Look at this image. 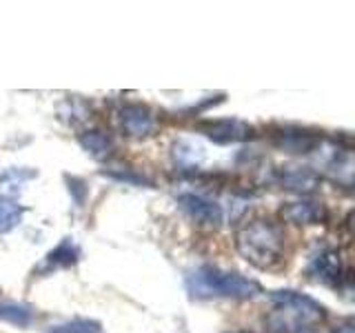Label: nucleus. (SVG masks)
I'll return each instance as SVG.
<instances>
[{"label":"nucleus","mask_w":355,"mask_h":333,"mask_svg":"<svg viewBox=\"0 0 355 333\" xmlns=\"http://www.w3.org/2000/svg\"><path fill=\"white\" fill-rule=\"evenodd\" d=\"M236 249L255 269H280L284 264V231L269 218L249 220L236 231Z\"/></svg>","instance_id":"nucleus-1"},{"label":"nucleus","mask_w":355,"mask_h":333,"mask_svg":"<svg viewBox=\"0 0 355 333\" xmlns=\"http://www.w3.org/2000/svg\"><path fill=\"white\" fill-rule=\"evenodd\" d=\"M273 311L264 318L269 333H309L327 318V309L318 300L297 291H273Z\"/></svg>","instance_id":"nucleus-2"},{"label":"nucleus","mask_w":355,"mask_h":333,"mask_svg":"<svg viewBox=\"0 0 355 333\" xmlns=\"http://www.w3.org/2000/svg\"><path fill=\"white\" fill-rule=\"evenodd\" d=\"M187 291L196 300L211 298H231V300H247L262 293V287L249 280L247 275L220 269L214 264H202L196 271L187 275Z\"/></svg>","instance_id":"nucleus-3"},{"label":"nucleus","mask_w":355,"mask_h":333,"mask_svg":"<svg viewBox=\"0 0 355 333\" xmlns=\"http://www.w3.org/2000/svg\"><path fill=\"white\" fill-rule=\"evenodd\" d=\"M271 142L275 144L277 149H282L286 153L306 155V153L320 151L322 131L309 129V127H295V125L275 127L271 131Z\"/></svg>","instance_id":"nucleus-4"},{"label":"nucleus","mask_w":355,"mask_h":333,"mask_svg":"<svg viewBox=\"0 0 355 333\" xmlns=\"http://www.w3.org/2000/svg\"><path fill=\"white\" fill-rule=\"evenodd\" d=\"M120 131L129 138H149L155 131V114L144 103H122L116 111Z\"/></svg>","instance_id":"nucleus-5"},{"label":"nucleus","mask_w":355,"mask_h":333,"mask_svg":"<svg viewBox=\"0 0 355 333\" xmlns=\"http://www.w3.org/2000/svg\"><path fill=\"white\" fill-rule=\"evenodd\" d=\"M309 275L333 289H340L342 282L351 280L349 271L342 264V255L338 249H322L320 253H315L309 262Z\"/></svg>","instance_id":"nucleus-6"},{"label":"nucleus","mask_w":355,"mask_h":333,"mask_svg":"<svg viewBox=\"0 0 355 333\" xmlns=\"http://www.w3.org/2000/svg\"><path fill=\"white\" fill-rule=\"evenodd\" d=\"M178 205L184 211V216L196 222L198 227H207V229H218L225 220V214H222V207L214 200L205 198L202 194H180L178 196Z\"/></svg>","instance_id":"nucleus-7"},{"label":"nucleus","mask_w":355,"mask_h":333,"mask_svg":"<svg viewBox=\"0 0 355 333\" xmlns=\"http://www.w3.org/2000/svg\"><path fill=\"white\" fill-rule=\"evenodd\" d=\"M198 131L205 133L209 140L216 144H231V142H242L255 136V129L249 122L238 120V118H220V120H202L198 125Z\"/></svg>","instance_id":"nucleus-8"},{"label":"nucleus","mask_w":355,"mask_h":333,"mask_svg":"<svg viewBox=\"0 0 355 333\" xmlns=\"http://www.w3.org/2000/svg\"><path fill=\"white\" fill-rule=\"evenodd\" d=\"M280 218L288 225H297V227H311V225H322L329 218V211L324 203H318V200H295V203H284L280 207Z\"/></svg>","instance_id":"nucleus-9"},{"label":"nucleus","mask_w":355,"mask_h":333,"mask_svg":"<svg viewBox=\"0 0 355 333\" xmlns=\"http://www.w3.org/2000/svg\"><path fill=\"white\" fill-rule=\"evenodd\" d=\"M275 180L280 182V187L286 189V191L309 196L320 187V173L311 169V166L286 164L275 171Z\"/></svg>","instance_id":"nucleus-10"},{"label":"nucleus","mask_w":355,"mask_h":333,"mask_svg":"<svg viewBox=\"0 0 355 333\" xmlns=\"http://www.w3.org/2000/svg\"><path fill=\"white\" fill-rule=\"evenodd\" d=\"M78 142H80V147L89 155H92V158H96V160H107L116 151L114 138H111L109 133L103 131V129H87V131H83L80 136H78Z\"/></svg>","instance_id":"nucleus-11"},{"label":"nucleus","mask_w":355,"mask_h":333,"mask_svg":"<svg viewBox=\"0 0 355 333\" xmlns=\"http://www.w3.org/2000/svg\"><path fill=\"white\" fill-rule=\"evenodd\" d=\"M80 258V251H78L76 242L71 238H64L58 247H55L47 258H44L42 271H51V269H64V266H71Z\"/></svg>","instance_id":"nucleus-12"},{"label":"nucleus","mask_w":355,"mask_h":333,"mask_svg":"<svg viewBox=\"0 0 355 333\" xmlns=\"http://www.w3.org/2000/svg\"><path fill=\"white\" fill-rule=\"evenodd\" d=\"M0 320L16 327H27L33 320V309L14 300H0Z\"/></svg>","instance_id":"nucleus-13"},{"label":"nucleus","mask_w":355,"mask_h":333,"mask_svg":"<svg viewBox=\"0 0 355 333\" xmlns=\"http://www.w3.org/2000/svg\"><path fill=\"white\" fill-rule=\"evenodd\" d=\"M173 158L178 164H182V166H196V164L202 162L205 151L200 144H196L191 140H180V142L173 144Z\"/></svg>","instance_id":"nucleus-14"},{"label":"nucleus","mask_w":355,"mask_h":333,"mask_svg":"<svg viewBox=\"0 0 355 333\" xmlns=\"http://www.w3.org/2000/svg\"><path fill=\"white\" fill-rule=\"evenodd\" d=\"M22 216H25V209L20 205L9 198H0V233L14 231L20 225Z\"/></svg>","instance_id":"nucleus-15"},{"label":"nucleus","mask_w":355,"mask_h":333,"mask_svg":"<svg viewBox=\"0 0 355 333\" xmlns=\"http://www.w3.org/2000/svg\"><path fill=\"white\" fill-rule=\"evenodd\" d=\"M100 331H103L100 322L89 320V318H73V320L60 322V325H51L47 329V333H100Z\"/></svg>","instance_id":"nucleus-16"},{"label":"nucleus","mask_w":355,"mask_h":333,"mask_svg":"<svg viewBox=\"0 0 355 333\" xmlns=\"http://www.w3.org/2000/svg\"><path fill=\"white\" fill-rule=\"evenodd\" d=\"M111 178H116V180H125V182H131V185H149V180L144 176H136L131 171H109Z\"/></svg>","instance_id":"nucleus-17"},{"label":"nucleus","mask_w":355,"mask_h":333,"mask_svg":"<svg viewBox=\"0 0 355 333\" xmlns=\"http://www.w3.org/2000/svg\"><path fill=\"white\" fill-rule=\"evenodd\" d=\"M333 333H355V329H353L351 322H344V325H340V327L333 329Z\"/></svg>","instance_id":"nucleus-18"},{"label":"nucleus","mask_w":355,"mask_h":333,"mask_svg":"<svg viewBox=\"0 0 355 333\" xmlns=\"http://www.w3.org/2000/svg\"><path fill=\"white\" fill-rule=\"evenodd\" d=\"M236 333H242V331H236Z\"/></svg>","instance_id":"nucleus-19"}]
</instances>
